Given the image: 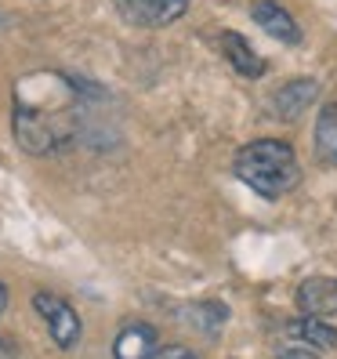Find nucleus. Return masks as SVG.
<instances>
[{"label":"nucleus","instance_id":"9d476101","mask_svg":"<svg viewBox=\"0 0 337 359\" xmlns=\"http://www.w3.org/2000/svg\"><path fill=\"white\" fill-rule=\"evenodd\" d=\"M287 334L298 337L305 348H333V345H337V330H333L330 323H323V320H312V316L287 323Z\"/></svg>","mask_w":337,"mask_h":359},{"label":"nucleus","instance_id":"4468645a","mask_svg":"<svg viewBox=\"0 0 337 359\" xmlns=\"http://www.w3.org/2000/svg\"><path fill=\"white\" fill-rule=\"evenodd\" d=\"M4 309H8V290H4V283H0V316H4Z\"/></svg>","mask_w":337,"mask_h":359},{"label":"nucleus","instance_id":"1a4fd4ad","mask_svg":"<svg viewBox=\"0 0 337 359\" xmlns=\"http://www.w3.org/2000/svg\"><path fill=\"white\" fill-rule=\"evenodd\" d=\"M221 51H225V58L236 66V73L240 76H247V80H258L261 73H265V62L250 51V44L240 36V33H221Z\"/></svg>","mask_w":337,"mask_h":359},{"label":"nucleus","instance_id":"f03ea898","mask_svg":"<svg viewBox=\"0 0 337 359\" xmlns=\"http://www.w3.org/2000/svg\"><path fill=\"white\" fill-rule=\"evenodd\" d=\"M233 167H236V178L250 185L254 193H261L265 200H280L301 182L298 156H294L287 142H276V138H258L243 145Z\"/></svg>","mask_w":337,"mask_h":359},{"label":"nucleus","instance_id":"ddd939ff","mask_svg":"<svg viewBox=\"0 0 337 359\" xmlns=\"http://www.w3.org/2000/svg\"><path fill=\"white\" fill-rule=\"evenodd\" d=\"M280 359H319V355H315V348H283Z\"/></svg>","mask_w":337,"mask_h":359},{"label":"nucleus","instance_id":"6e6552de","mask_svg":"<svg viewBox=\"0 0 337 359\" xmlns=\"http://www.w3.org/2000/svg\"><path fill=\"white\" fill-rule=\"evenodd\" d=\"M113 355L116 359H153L156 355V330L149 323H128L116 334Z\"/></svg>","mask_w":337,"mask_h":359},{"label":"nucleus","instance_id":"39448f33","mask_svg":"<svg viewBox=\"0 0 337 359\" xmlns=\"http://www.w3.org/2000/svg\"><path fill=\"white\" fill-rule=\"evenodd\" d=\"M298 309L312 320H326L337 316V280L330 276H312L298 287Z\"/></svg>","mask_w":337,"mask_h":359},{"label":"nucleus","instance_id":"20e7f679","mask_svg":"<svg viewBox=\"0 0 337 359\" xmlns=\"http://www.w3.org/2000/svg\"><path fill=\"white\" fill-rule=\"evenodd\" d=\"M123 22L142 29H163L185 15L188 0H113Z\"/></svg>","mask_w":337,"mask_h":359},{"label":"nucleus","instance_id":"423d86ee","mask_svg":"<svg viewBox=\"0 0 337 359\" xmlns=\"http://www.w3.org/2000/svg\"><path fill=\"white\" fill-rule=\"evenodd\" d=\"M315 95H319V83L308 80V76H298L272 95V113L280 120H298L308 109V102H315Z\"/></svg>","mask_w":337,"mask_h":359},{"label":"nucleus","instance_id":"f257e3e1","mask_svg":"<svg viewBox=\"0 0 337 359\" xmlns=\"http://www.w3.org/2000/svg\"><path fill=\"white\" fill-rule=\"evenodd\" d=\"M80 83L62 73H29L15 83V138L26 153H62L80 131Z\"/></svg>","mask_w":337,"mask_h":359},{"label":"nucleus","instance_id":"7ed1b4c3","mask_svg":"<svg viewBox=\"0 0 337 359\" xmlns=\"http://www.w3.org/2000/svg\"><path fill=\"white\" fill-rule=\"evenodd\" d=\"M33 309L44 316V323H48V330H51L58 348H73L80 341V316H76V309L66 298L40 290V294H33Z\"/></svg>","mask_w":337,"mask_h":359},{"label":"nucleus","instance_id":"0eeeda50","mask_svg":"<svg viewBox=\"0 0 337 359\" xmlns=\"http://www.w3.org/2000/svg\"><path fill=\"white\" fill-rule=\"evenodd\" d=\"M254 22H258L272 40H280V44H301L298 22H294L290 11L280 8L276 0H261V4H254Z\"/></svg>","mask_w":337,"mask_h":359},{"label":"nucleus","instance_id":"f8f14e48","mask_svg":"<svg viewBox=\"0 0 337 359\" xmlns=\"http://www.w3.org/2000/svg\"><path fill=\"white\" fill-rule=\"evenodd\" d=\"M153 359H200V355H193V352L181 348V345H167V348H156Z\"/></svg>","mask_w":337,"mask_h":359},{"label":"nucleus","instance_id":"9b49d317","mask_svg":"<svg viewBox=\"0 0 337 359\" xmlns=\"http://www.w3.org/2000/svg\"><path fill=\"white\" fill-rule=\"evenodd\" d=\"M315 153L326 163H337V102L323 105L319 120H315Z\"/></svg>","mask_w":337,"mask_h":359}]
</instances>
